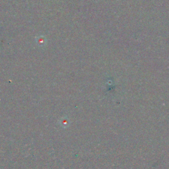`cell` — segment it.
Returning a JSON list of instances; mask_svg holds the SVG:
<instances>
[{"instance_id":"obj_1","label":"cell","mask_w":169,"mask_h":169,"mask_svg":"<svg viewBox=\"0 0 169 169\" xmlns=\"http://www.w3.org/2000/svg\"><path fill=\"white\" fill-rule=\"evenodd\" d=\"M46 38L44 36H40L37 38V43L40 46H44L46 44Z\"/></svg>"}]
</instances>
